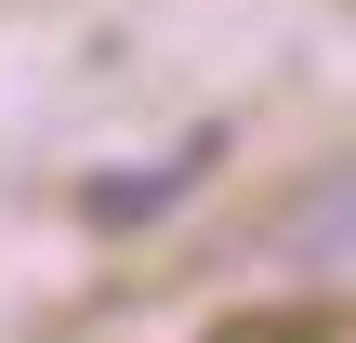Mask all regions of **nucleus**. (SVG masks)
I'll return each instance as SVG.
<instances>
[{"label": "nucleus", "mask_w": 356, "mask_h": 343, "mask_svg": "<svg viewBox=\"0 0 356 343\" xmlns=\"http://www.w3.org/2000/svg\"><path fill=\"white\" fill-rule=\"evenodd\" d=\"M277 251H291V264H317V278H330V264H356V172H330V185L291 212V238H277Z\"/></svg>", "instance_id": "1"}]
</instances>
